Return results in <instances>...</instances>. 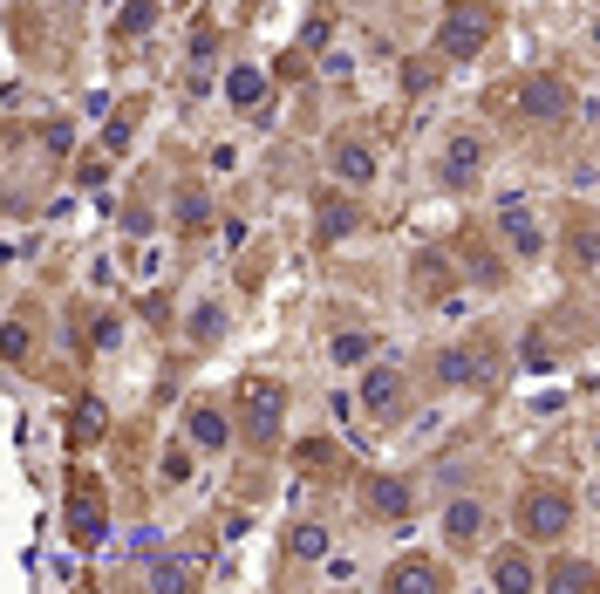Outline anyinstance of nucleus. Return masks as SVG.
<instances>
[{
    "instance_id": "obj_1",
    "label": "nucleus",
    "mask_w": 600,
    "mask_h": 594,
    "mask_svg": "<svg viewBox=\"0 0 600 594\" xmlns=\"http://www.w3.org/2000/svg\"><path fill=\"white\" fill-rule=\"evenodd\" d=\"M491 35H498V7L491 0H450L437 48H444V62H471V55H485Z\"/></svg>"
},
{
    "instance_id": "obj_2",
    "label": "nucleus",
    "mask_w": 600,
    "mask_h": 594,
    "mask_svg": "<svg viewBox=\"0 0 600 594\" xmlns=\"http://www.w3.org/2000/svg\"><path fill=\"white\" fill-rule=\"evenodd\" d=\"M566 526H573V492L560 485H532L519 499V540L525 547H553Z\"/></svg>"
},
{
    "instance_id": "obj_3",
    "label": "nucleus",
    "mask_w": 600,
    "mask_h": 594,
    "mask_svg": "<svg viewBox=\"0 0 600 594\" xmlns=\"http://www.w3.org/2000/svg\"><path fill=\"white\" fill-rule=\"evenodd\" d=\"M103 526H110V492H103V478L89 472V465H75L69 472V540L75 547H96Z\"/></svg>"
},
{
    "instance_id": "obj_4",
    "label": "nucleus",
    "mask_w": 600,
    "mask_h": 594,
    "mask_svg": "<svg viewBox=\"0 0 600 594\" xmlns=\"http://www.w3.org/2000/svg\"><path fill=\"white\" fill-rule=\"evenodd\" d=\"M280 424H287V390L280 383H266V376H253L246 390H239V431H246V444H280Z\"/></svg>"
},
{
    "instance_id": "obj_5",
    "label": "nucleus",
    "mask_w": 600,
    "mask_h": 594,
    "mask_svg": "<svg viewBox=\"0 0 600 594\" xmlns=\"http://www.w3.org/2000/svg\"><path fill=\"white\" fill-rule=\"evenodd\" d=\"M485 158H491V144H485V130H450L444 137V151H437V185L444 192H471L478 178H485Z\"/></svg>"
},
{
    "instance_id": "obj_6",
    "label": "nucleus",
    "mask_w": 600,
    "mask_h": 594,
    "mask_svg": "<svg viewBox=\"0 0 600 594\" xmlns=\"http://www.w3.org/2000/svg\"><path fill=\"white\" fill-rule=\"evenodd\" d=\"M512 103H519V117H532V123H566V110H573V96H566V82L560 76H519L512 82Z\"/></svg>"
},
{
    "instance_id": "obj_7",
    "label": "nucleus",
    "mask_w": 600,
    "mask_h": 594,
    "mask_svg": "<svg viewBox=\"0 0 600 594\" xmlns=\"http://www.w3.org/2000/svg\"><path fill=\"white\" fill-rule=\"evenodd\" d=\"M437 383L444 390H485L491 383V342H457L437 356Z\"/></svg>"
},
{
    "instance_id": "obj_8",
    "label": "nucleus",
    "mask_w": 600,
    "mask_h": 594,
    "mask_svg": "<svg viewBox=\"0 0 600 594\" xmlns=\"http://www.w3.org/2000/svg\"><path fill=\"white\" fill-rule=\"evenodd\" d=\"M498 233H505V246H512L519 260H539V253H546V233H539V219H532L525 192H505V198H498Z\"/></svg>"
},
{
    "instance_id": "obj_9",
    "label": "nucleus",
    "mask_w": 600,
    "mask_h": 594,
    "mask_svg": "<svg viewBox=\"0 0 600 594\" xmlns=\"http://www.w3.org/2000/svg\"><path fill=\"white\" fill-rule=\"evenodd\" d=\"M328 171H335L341 185H375V171H382V151H375L369 137L341 130L335 144H328Z\"/></svg>"
},
{
    "instance_id": "obj_10",
    "label": "nucleus",
    "mask_w": 600,
    "mask_h": 594,
    "mask_svg": "<svg viewBox=\"0 0 600 594\" xmlns=\"http://www.w3.org/2000/svg\"><path fill=\"white\" fill-rule=\"evenodd\" d=\"M362 506H369V519H382V526H403V519L416 513V492H410V478L375 472L369 485H362Z\"/></svg>"
},
{
    "instance_id": "obj_11",
    "label": "nucleus",
    "mask_w": 600,
    "mask_h": 594,
    "mask_svg": "<svg viewBox=\"0 0 600 594\" xmlns=\"http://www.w3.org/2000/svg\"><path fill=\"white\" fill-rule=\"evenodd\" d=\"M362 410H369L375 424H396V417L410 410V383H403V369H369V376H362Z\"/></svg>"
},
{
    "instance_id": "obj_12",
    "label": "nucleus",
    "mask_w": 600,
    "mask_h": 594,
    "mask_svg": "<svg viewBox=\"0 0 600 594\" xmlns=\"http://www.w3.org/2000/svg\"><path fill=\"white\" fill-rule=\"evenodd\" d=\"M382 588H389V594H444L450 588V567H444V560H430V554H410V560H396V567L382 574Z\"/></svg>"
},
{
    "instance_id": "obj_13",
    "label": "nucleus",
    "mask_w": 600,
    "mask_h": 594,
    "mask_svg": "<svg viewBox=\"0 0 600 594\" xmlns=\"http://www.w3.org/2000/svg\"><path fill=\"white\" fill-rule=\"evenodd\" d=\"M485 526H491L485 499H450V506H444V533H450V547H485Z\"/></svg>"
},
{
    "instance_id": "obj_14",
    "label": "nucleus",
    "mask_w": 600,
    "mask_h": 594,
    "mask_svg": "<svg viewBox=\"0 0 600 594\" xmlns=\"http://www.w3.org/2000/svg\"><path fill=\"white\" fill-rule=\"evenodd\" d=\"M314 233H321V246H335V239L355 233V205L341 192H321V205H314Z\"/></svg>"
},
{
    "instance_id": "obj_15",
    "label": "nucleus",
    "mask_w": 600,
    "mask_h": 594,
    "mask_svg": "<svg viewBox=\"0 0 600 594\" xmlns=\"http://www.w3.org/2000/svg\"><path fill=\"white\" fill-rule=\"evenodd\" d=\"M191 444H205V451L232 444V417H225L219 403H191Z\"/></svg>"
},
{
    "instance_id": "obj_16",
    "label": "nucleus",
    "mask_w": 600,
    "mask_h": 594,
    "mask_svg": "<svg viewBox=\"0 0 600 594\" xmlns=\"http://www.w3.org/2000/svg\"><path fill=\"white\" fill-rule=\"evenodd\" d=\"M287 554L294 560H328V526H321V519H294V526H287Z\"/></svg>"
},
{
    "instance_id": "obj_17",
    "label": "nucleus",
    "mask_w": 600,
    "mask_h": 594,
    "mask_svg": "<svg viewBox=\"0 0 600 594\" xmlns=\"http://www.w3.org/2000/svg\"><path fill=\"white\" fill-rule=\"evenodd\" d=\"M491 581H498L505 594H525V588H539V567H532L525 554H498L491 560Z\"/></svg>"
},
{
    "instance_id": "obj_18",
    "label": "nucleus",
    "mask_w": 600,
    "mask_h": 594,
    "mask_svg": "<svg viewBox=\"0 0 600 594\" xmlns=\"http://www.w3.org/2000/svg\"><path fill=\"white\" fill-rule=\"evenodd\" d=\"M410 274H416V287H423L430 301H444V294H450V280H457L444 253H416V267H410Z\"/></svg>"
},
{
    "instance_id": "obj_19",
    "label": "nucleus",
    "mask_w": 600,
    "mask_h": 594,
    "mask_svg": "<svg viewBox=\"0 0 600 594\" xmlns=\"http://www.w3.org/2000/svg\"><path fill=\"white\" fill-rule=\"evenodd\" d=\"M546 588H560V594H587V588H600V567H587V560H560V567L546 574Z\"/></svg>"
},
{
    "instance_id": "obj_20",
    "label": "nucleus",
    "mask_w": 600,
    "mask_h": 594,
    "mask_svg": "<svg viewBox=\"0 0 600 594\" xmlns=\"http://www.w3.org/2000/svg\"><path fill=\"white\" fill-rule=\"evenodd\" d=\"M294 465L307 478H328L341 465V451H335V444H321V437H307V444H294Z\"/></svg>"
},
{
    "instance_id": "obj_21",
    "label": "nucleus",
    "mask_w": 600,
    "mask_h": 594,
    "mask_svg": "<svg viewBox=\"0 0 600 594\" xmlns=\"http://www.w3.org/2000/svg\"><path fill=\"white\" fill-rule=\"evenodd\" d=\"M150 588H198V560H164V567H150Z\"/></svg>"
},
{
    "instance_id": "obj_22",
    "label": "nucleus",
    "mask_w": 600,
    "mask_h": 594,
    "mask_svg": "<svg viewBox=\"0 0 600 594\" xmlns=\"http://www.w3.org/2000/svg\"><path fill=\"white\" fill-rule=\"evenodd\" d=\"M328 356H335L341 369H355V362H369V335H355V328H341L335 342H328Z\"/></svg>"
},
{
    "instance_id": "obj_23",
    "label": "nucleus",
    "mask_w": 600,
    "mask_h": 594,
    "mask_svg": "<svg viewBox=\"0 0 600 594\" xmlns=\"http://www.w3.org/2000/svg\"><path fill=\"white\" fill-rule=\"evenodd\" d=\"M260 69H232V82H225V89H232V103H239V110H253V103H260Z\"/></svg>"
},
{
    "instance_id": "obj_24",
    "label": "nucleus",
    "mask_w": 600,
    "mask_h": 594,
    "mask_svg": "<svg viewBox=\"0 0 600 594\" xmlns=\"http://www.w3.org/2000/svg\"><path fill=\"white\" fill-rule=\"evenodd\" d=\"M150 14H157V0H130V7L116 14V35H144V28H150Z\"/></svg>"
},
{
    "instance_id": "obj_25",
    "label": "nucleus",
    "mask_w": 600,
    "mask_h": 594,
    "mask_svg": "<svg viewBox=\"0 0 600 594\" xmlns=\"http://www.w3.org/2000/svg\"><path fill=\"white\" fill-rule=\"evenodd\" d=\"M191 335H198V342H219L225 335V308H198V315H191Z\"/></svg>"
},
{
    "instance_id": "obj_26",
    "label": "nucleus",
    "mask_w": 600,
    "mask_h": 594,
    "mask_svg": "<svg viewBox=\"0 0 600 594\" xmlns=\"http://www.w3.org/2000/svg\"><path fill=\"white\" fill-rule=\"evenodd\" d=\"M573 260H580V267H587V260H600V233H587V226H580V233H573Z\"/></svg>"
},
{
    "instance_id": "obj_27",
    "label": "nucleus",
    "mask_w": 600,
    "mask_h": 594,
    "mask_svg": "<svg viewBox=\"0 0 600 594\" xmlns=\"http://www.w3.org/2000/svg\"><path fill=\"white\" fill-rule=\"evenodd\" d=\"M164 478H171V485H185V478H191V458H185V451H164Z\"/></svg>"
},
{
    "instance_id": "obj_28",
    "label": "nucleus",
    "mask_w": 600,
    "mask_h": 594,
    "mask_svg": "<svg viewBox=\"0 0 600 594\" xmlns=\"http://www.w3.org/2000/svg\"><path fill=\"white\" fill-rule=\"evenodd\" d=\"M178 219H185V226H198V219H205V192H185V198H178Z\"/></svg>"
},
{
    "instance_id": "obj_29",
    "label": "nucleus",
    "mask_w": 600,
    "mask_h": 594,
    "mask_svg": "<svg viewBox=\"0 0 600 594\" xmlns=\"http://www.w3.org/2000/svg\"><path fill=\"white\" fill-rule=\"evenodd\" d=\"M7 356H14V362L28 356V321H7Z\"/></svg>"
},
{
    "instance_id": "obj_30",
    "label": "nucleus",
    "mask_w": 600,
    "mask_h": 594,
    "mask_svg": "<svg viewBox=\"0 0 600 594\" xmlns=\"http://www.w3.org/2000/svg\"><path fill=\"white\" fill-rule=\"evenodd\" d=\"M103 144H110V151H123V144H130V110L110 123V137H103Z\"/></svg>"
}]
</instances>
